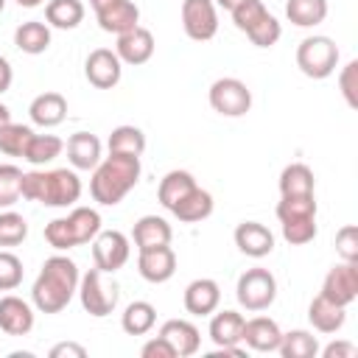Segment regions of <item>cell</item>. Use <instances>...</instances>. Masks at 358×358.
I'll return each mask as SVG.
<instances>
[{
	"label": "cell",
	"instance_id": "d4e9b609",
	"mask_svg": "<svg viewBox=\"0 0 358 358\" xmlns=\"http://www.w3.org/2000/svg\"><path fill=\"white\" fill-rule=\"evenodd\" d=\"M243 316L238 310H213V319H210V338L215 347H232V344H241L243 338Z\"/></svg>",
	"mask_w": 358,
	"mask_h": 358
},
{
	"label": "cell",
	"instance_id": "681fc988",
	"mask_svg": "<svg viewBox=\"0 0 358 358\" xmlns=\"http://www.w3.org/2000/svg\"><path fill=\"white\" fill-rule=\"evenodd\" d=\"M324 358H355L358 355V347L352 341H333L322 350Z\"/></svg>",
	"mask_w": 358,
	"mask_h": 358
},
{
	"label": "cell",
	"instance_id": "ee69618b",
	"mask_svg": "<svg viewBox=\"0 0 358 358\" xmlns=\"http://www.w3.org/2000/svg\"><path fill=\"white\" fill-rule=\"evenodd\" d=\"M338 90L350 109H358V59H350L338 73Z\"/></svg>",
	"mask_w": 358,
	"mask_h": 358
},
{
	"label": "cell",
	"instance_id": "5bb4252c",
	"mask_svg": "<svg viewBox=\"0 0 358 358\" xmlns=\"http://www.w3.org/2000/svg\"><path fill=\"white\" fill-rule=\"evenodd\" d=\"M232 238L235 246L249 257H266L274 252V232L260 221H241Z\"/></svg>",
	"mask_w": 358,
	"mask_h": 358
},
{
	"label": "cell",
	"instance_id": "4316f807",
	"mask_svg": "<svg viewBox=\"0 0 358 358\" xmlns=\"http://www.w3.org/2000/svg\"><path fill=\"white\" fill-rule=\"evenodd\" d=\"M193 187H196L193 173H187V171H168V173L159 179L157 199H159V204H162L165 210H173V204L182 201Z\"/></svg>",
	"mask_w": 358,
	"mask_h": 358
},
{
	"label": "cell",
	"instance_id": "277c9868",
	"mask_svg": "<svg viewBox=\"0 0 358 358\" xmlns=\"http://www.w3.org/2000/svg\"><path fill=\"white\" fill-rule=\"evenodd\" d=\"M78 299H81V308L95 316V319H103L109 316L115 308H117V299H120V288L115 282V277L109 271H101V268H90L87 274H81L78 280Z\"/></svg>",
	"mask_w": 358,
	"mask_h": 358
},
{
	"label": "cell",
	"instance_id": "1f68e13d",
	"mask_svg": "<svg viewBox=\"0 0 358 358\" xmlns=\"http://www.w3.org/2000/svg\"><path fill=\"white\" fill-rule=\"evenodd\" d=\"M62 151H64V140L62 137H56V134H36L34 131L31 140H28V145H25L22 159H28L31 165H48Z\"/></svg>",
	"mask_w": 358,
	"mask_h": 358
},
{
	"label": "cell",
	"instance_id": "b9f144b4",
	"mask_svg": "<svg viewBox=\"0 0 358 358\" xmlns=\"http://www.w3.org/2000/svg\"><path fill=\"white\" fill-rule=\"evenodd\" d=\"M45 241L56 249V252H67L76 246V238H73V229H70V221L67 215L64 218H53L45 224Z\"/></svg>",
	"mask_w": 358,
	"mask_h": 358
},
{
	"label": "cell",
	"instance_id": "7bdbcfd3",
	"mask_svg": "<svg viewBox=\"0 0 358 358\" xmlns=\"http://www.w3.org/2000/svg\"><path fill=\"white\" fill-rule=\"evenodd\" d=\"M22 282V260L14 252L0 249V291H14Z\"/></svg>",
	"mask_w": 358,
	"mask_h": 358
},
{
	"label": "cell",
	"instance_id": "7402d4cb",
	"mask_svg": "<svg viewBox=\"0 0 358 358\" xmlns=\"http://www.w3.org/2000/svg\"><path fill=\"white\" fill-rule=\"evenodd\" d=\"M28 115H31V120L36 126L53 129V126H59L67 117V98L62 92H42V95H36L31 101Z\"/></svg>",
	"mask_w": 358,
	"mask_h": 358
},
{
	"label": "cell",
	"instance_id": "d6a6232c",
	"mask_svg": "<svg viewBox=\"0 0 358 358\" xmlns=\"http://www.w3.org/2000/svg\"><path fill=\"white\" fill-rule=\"evenodd\" d=\"M285 17L299 28H313L327 17V0H288Z\"/></svg>",
	"mask_w": 358,
	"mask_h": 358
},
{
	"label": "cell",
	"instance_id": "db71d44e",
	"mask_svg": "<svg viewBox=\"0 0 358 358\" xmlns=\"http://www.w3.org/2000/svg\"><path fill=\"white\" fill-rule=\"evenodd\" d=\"M11 123V112H8V106L6 103H0V129L3 126H8Z\"/></svg>",
	"mask_w": 358,
	"mask_h": 358
},
{
	"label": "cell",
	"instance_id": "8992f818",
	"mask_svg": "<svg viewBox=\"0 0 358 358\" xmlns=\"http://www.w3.org/2000/svg\"><path fill=\"white\" fill-rule=\"evenodd\" d=\"M235 296L241 302V308L252 310V313H260V310H268L277 299V280L268 268H246L241 277H238V285H235Z\"/></svg>",
	"mask_w": 358,
	"mask_h": 358
},
{
	"label": "cell",
	"instance_id": "f35d334b",
	"mask_svg": "<svg viewBox=\"0 0 358 358\" xmlns=\"http://www.w3.org/2000/svg\"><path fill=\"white\" fill-rule=\"evenodd\" d=\"M316 215V196H280L277 201V218L280 221H291V218H308Z\"/></svg>",
	"mask_w": 358,
	"mask_h": 358
},
{
	"label": "cell",
	"instance_id": "8d00e7d4",
	"mask_svg": "<svg viewBox=\"0 0 358 358\" xmlns=\"http://www.w3.org/2000/svg\"><path fill=\"white\" fill-rule=\"evenodd\" d=\"M22 199V171L11 162L0 165V207L8 210Z\"/></svg>",
	"mask_w": 358,
	"mask_h": 358
},
{
	"label": "cell",
	"instance_id": "cb8c5ba5",
	"mask_svg": "<svg viewBox=\"0 0 358 358\" xmlns=\"http://www.w3.org/2000/svg\"><path fill=\"white\" fill-rule=\"evenodd\" d=\"M213 207H215L213 193L196 185V187H193L182 201H176V204H173V210H171V213H173L182 224H199V221H204V218H210V215H213Z\"/></svg>",
	"mask_w": 358,
	"mask_h": 358
},
{
	"label": "cell",
	"instance_id": "836d02e7",
	"mask_svg": "<svg viewBox=\"0 0 358 358\" xmlns=\"http://www.w3.org/2000/svg\"><path fill=\"white\" fill-rule=\"evenodd\" d=\"M277 352L282 358H316L319 355V341L308 330H288V333H282Z\"/></svg>",
	"mask_w": 358,
	"mask_h": 358
},
{
	"label": "cell",
	"instance_id": "5b68a950",
	"mask_svg": "<svg viewBox=\"0 0 358 358\" xmlns=\"http://www.w3.org/2000/svg\"><path fill=\"white\" fill-rule=\"evenodd\" d=\"M296 67L308 78H327L338 67V45L330 36H305L296 48Z\"/></svg>",
	"mask_w": 358,
	"mask_h": 358
},
{
	"label": "cell",
	"instance_id": "f907efd6",
	"mask_svg": "<svg viewBox=\"0 0 358 358\" xmlns=\"http://www.w3.org/2000/svg\"><path fill=\"white\" fill-rule=\"evenodd\" d=\"M11 81H14V70H11L8 59H6V56H0V95H3V92H8Z\"/></svg>",
	"mask_w": 358,
	"mask_h": 358
},
{
	"label": "cell",
	"instance_id": "ffe728a7",
	"mask_svg": "<svg viewBox=\"0 0 358 358\" xmlns=\"http://www.w3.org/2000/svg\"><path fill=\"white\" fill-rule=\"evenodd\" d=\"M173 238L171 232V224L159 215H143L134 221V229H131V241L137 246V252L143 249H154V246H168Z\"/></svg>",
	"mask_w": 358,
	"mask_h": 358
},
{
	"label": "cell",
	"instance_id": "30bf717a",
	"mask_svg": "<svg viewBox=\"0 0 358 358\" xmlns=\"http://www.w3.org/2000/svg\"><path fill=\"white\" fill-rule=\"evenodd\" d=\"M324 299L347 308L358 299V263H347L341 260L338 266H333L322 282V291H319Z\"/></svg>",
	"mask_w": 358,
	"mask_h": 358
},
{
	"label": "cell",
	"instance_id": "3957f363",
	"mask_svg": "<svg viewBox=\"0 0 358 358\" xmlns=\"http://www.w3.org/2000/svg\"><path fill=\"white\" fill-rule=\"evenodd\" d=\"M81 196V179L76 168L28 171L22 173V199L39 201L45 207H70Z\"/></svg>",
	"mask_w": 358,
	"mask_h": 358
},
{
	"label": "cell",
	"instance_id": "11a10c76",
	"mask_svg": "<svg viewBox=\"0 0 358 358\" xmlns=\"http://www.w3.org/2000/svg\"><path fill=\"white\" fill-rule=\"evenodd\" d=\"M45 0H17V6H22V8H36V6H42Z\"/></svg>",
	"mask_w": 358,
	"mask_h": 358
},
{
	"label": "cell",
	"instance_id": "83f0119b",
	"mask_svg": "<svg viewBox=\"0 0 358 358\" xmlns=\"http://www.w3.org/2000/svg\"><path fill=\"white\" fill-rule=\"evenodd\" d=\"M154 324H157V308L151 302H145V299L129 302L123 316H120V327L129 336H145V333H151Z\"/></svg>",
	"mask_w": 358,
	"mask_h": 358
},
{
	"label": "cell",
	"instance_id": "7c38bea8",
	"mask_svg": "<svg viewBox=\"0 0 358 358\" xmlns=\"http://www.w3.org/2000/svg\"><path fill=\"white\" fill-rule=\"evenodd\" d=\"M137 271H140V277L145 282H154V285L168 282L173 277V271H176V255H173L171 243L137 252Z\"/></svg>",
	"mask_w": 358,
	"mask_h": 358
},
{
	"label": "cell",
	"instance_id": "f1b7e54d",
	"mask_svg": "<svg viewBox=\"0 0 358 358\" xmlns=\"http://www.w3.org/2000/svg\"><path fill=\"white\" fill-rule=\"evenodd\" d=\"M45 20L50 28L73 31L84 20V3L81 0H48L45 6Z\"/></svg>",
	"mask_w": 358,
	"mask_h": 358
},
{
	"label": "cell",
	"instance_id": "ac0fdd59",
	"mask_svg": "<svg viewBox=\"0 0 358 358\" xmlns=\"http://www.w3.org/2000/svg\"><path fill=\"white\" fill-rule=\"evenodd\" d=\"M159 336L173 347L176 358H187V355H196L199 347H201V336H199V327L187 319H168L162 327H159Z\"/></svg>",
	"mask_w": 358,
	"mask_h": 358
},
{
	"label": "cell",
	"instance_id": "7a4b0ae2",
	"mask_svg": "<svg viewBox=\"0 0 358 358\" xmlns=\"http://www.w3.org/2000/svg\"><path fill=\"white\" fill-rule=\"evenodd\" d=\"M137 179H140V157L109 154L92 168L90 193L98 204L115 207L126 199V193L137 185Z\"/></svg>",
	"mask_w": 358,
	"mask_h": 358
},
{
	"label": "cell",
	"instance_id": "74e56055",
	"mask_svg": "<svg viewBox=\"0 0 358 358\" xmlns=\"http://www.w3.org/2000/svg\"><path fill=\"white\" fill-rule=\"evenodd\" d=\"M31 134H34V129L31 126H22V123L3 126L0 129V154H6V157H22Z\"/></svg>",
	"mask_w": 358,
	"mask_h": 358
},
{
	"label": "cell",
	"instance_id": "60d3db41",
	"mask_svg": "<svg viewBox=\"0 0 358 358\" xmlns=\"http://www.w3.org/2000/svg\"><path fill=\"white\" fill-rule=\"evenodd\" d=\"M280 224H282V238L291 246H302V243H310L316 238V215L291 218V221H280Z\"/></svg>",
	"mask_w": 358,
	"mask_h": 358
},
{
	"label": "cell",
	"instance_id": "8fae6325",
	"mask_svg": "<svg viewBox=\"0 0 358 358\" xmlns=\"http://www.w3.org/2000/svg\"><path fill=\"white\" fill-rule=\"evenodd\" d=\"M84 76H87V81H90L92 87H98V90H112V87H117V81H120V76H123V62L117 59L115 50H109V48H95V50L87 56V62H84Z\"/></svg>",
	"mask_w": 358,
	"mask_h": 358
},
{
	"label": "cell",
	"instance_id": "d6986e66",
	"mask_svg": "<svg viewBox=\"0 0 358 358\" xmlns=\"http://www.w3.org/2000/svg\"><path fill=\"white\" fill-rule=\"evenodd\" d=\"M67 148V162L76 171H92L101 162V140L90 131H76L64 143Z\"/></svg>",
	"mask_w": 358,
	"mask_h": 358
},
{
	"label": "cell",
	"instance_id": "9f6ffc18",
	"mask_svg": "<svg viewBox=\"0 0 358 358\" xmlns=\"http://www.w3.org/2000/svg\"><path fill=\"white\" fill-rule=\"evenodd\" d=\"M3 8H6V0H0V14H3Z\"/></svg>",
	"mask_w": 358,
	"mask_h": 358
},
{
	"label": "cell",
	"instance_id": "7dc6e473",
	"mask_svg": "<svg viewBox=\"0 0 358 358\" xmlns=\"http://www.w3.org/2000/svg\"><path fill=\"white\" fill-rule=\"evenodd\" d=\"M140 355L143 358H176V352H173V347L157 333L154 338H148L143 347H140Z\"/></svg>",
	"mask_w": 358,
	"mask_h": 358
},
{
	"label": "cell",
	"instance_id": "484cf974",
	"mask_svg": "<svg viewBox=\"0 0 358 358\" xmlns=\"http://www.w3.org/2000/svg\"><path fill=\"white\" fill-rule=\"evenodd\" d=\"M14 45L28 53V56H39L50 48V25L39 22V20H28L22 25H17L14 31Z\"/></svg>",
	"mask_w": 358,
	"mask_h": 358
},
{
	"label": "cell",
	"instance_id": "603a6c76",
	"mask_svg": "<svg viewBox=\"0 0 358 358\" xmlns=\"http://www.w3.org/2000/svg\"><path fill=\"white\" fill-rule=\"evenodd\" d=\"M308 322L319 333H338L347 322V308H341V305H336V302H330L319 294L308 305Z\"/></svg>",
	"mask_w": 358,
	"mask_h": 358
},
{
	"label": "cell",
	"instance_id": "e575fe53",
	"mask_svg": "<svg viewBox=\"0 0 358 358\" xmlns=\"http://www.w3.org/2000/svg\"><path fill=\"white\" fill-rule=\"evenodd\" d=\"M67 221H70L76 246H81V243H92V238L101 232V213L92 210V207H73L70 215H67Z\"/></svg>",
	"mask_w": 358,
	"mask_h": 358
},
{
	"label": "cell",
	"instance_id": "f5cc1de1",
	"mask_svg": "<svg viewBox=\"0 0 358 358\" xmlns=\"http://www.w3.org/2000/svg\"><path fill=\"white\" fill-rule=\"evenodd\" d=\"M112 3H117V0H90V6H92V11L98 14V11H103V8H109Z\"/></svg>",
	"mask_w": 358,
	"mask_h": 358
},
{
	"label": "cell",
	"instance_id": "ba28073f",
	"mask_svg": "<svg viewBox=\"0 0 358 358\" xmlns=\"http://www.w3.org/2000/svg\"><path fill=\"white\" fill-rule=\"evenodd\" d=\"M131 257V243L120 229H101L92 238V260L95 268L115 274L117 268H123Z\"/></svg>",
	"mask_w": 358,
	"mask_h": 358
},
{
	"label": "cell",
	"instance_id": "d590c367",
	"mask_svg": "<svg viewBox=\"0 0 358 358\" xmlns=\"http://www.w3.org/2000/svg\"><path fill=\"white\" fill-rule=\"evenodd\" d=\"M243 34L249 36L252 45H257V48H271V45H277V39L282 36V25H280V20L266 8Z\"/></svg>",
	"mask_w": 358,
	"mask_h": 358
},
{
	"label": "cell",
	"instance_id": "e0dca14e",
	"mask_svg": "<svg viewBox=\"0 0 358 358\" xmlns=\"http://www.w3.org/2000/svg\"><path fill=\"white\" fill-rule=\"evenodd\" d=\"M280 338H282V330L268 316H252L243 322V338L241 341H246V347L255 352H277Z\"/></svg>",
	"mask_w": 358,
	"mask_h": 358
},
{
	"label": "cell",
	"instance_id": "bcb514c9",
	"mask_svg": "<svg viewBox=\"0 0 358 358\" xmlns=\"http://www.w3.org/2000/svg\"><path fill=\"white\" fill-rule=\"evenodd\" d=\"M266 11V6H263V0H246V3H241L235 11H229L232 14V22H235V28L238 31H246L260 14Z\"/></svg>",
	"mask_w": 358,
	"mask_h": 358
},
{
	"label": "cell",
	"instance_id": "52a82bcc",
	"mask_svg": "<svg viewBox=\"0 0 358 358\" xmlns=\"http://www.w3.org/2000/svg\"><path fill=\"white\" fill-rule=\"evenodd\" d=\"M207 98H210L213 112H218L224 117H243L252 109V90L241 78H232V76L215 78L210 84Z\"/></svg>",
	"mask_w": 358,
	"mask_h": 358
},
{
	"label": "cell",
	"instance_id": "ab89813d",
	"mask_svg": "<svg viewBox=\"0 0 358 358\" xmlns=\"http://www.w3.org/2000/svg\"><path fill=\"white\" fill-rule=\"evenodd\" d=\"M25 238H28V221L14 210L0 213V246H20Z\"/></svg>",
	"mask_w": 358,
	"mask_h": 358
},
{
	"label": "cell",
	"instance_id": "2e32d148",
	"mask_svg": "<svg viewBox=\"0 0 358 358\" xmlns=\"http://www.w3.org/2000/svg\"><path fill=\"white\" fill-rule=\"evenodd\" d=\"M0 330L8 336H28L34 330V308L14 294L0 296Z\"/></svg>",
	"mask_w": 358,
	"mask_h": 358
},
{
	"label": "cell",
	"instance_id": "9a60e30c",
	"mask_svg": "<svg viewBox=\"0 0 358 358\" xmlns=\"http://www.w3.org/2000/svg\"><path fill=\"white\" fill-rule=\"evenodd\" d=\"M185 310L190 316H210L213 310H218V302H221V288L215 280L210 277H199L193 282H187L185 288Z\"/></svg>",
	"mask_w": 358,
	"mask_h": 358
},
{
	"label": "cell",
	"instance_id": "4dcf8cb0",
	"mask_svg": "<svg viewBox=\"0 0 358 358\" xmlns=\"http://www.w3.org/2000/svg\"><path fill=\"white\" fill-rule=\"evenodd\" d=\"M109 154H129V157H143L145 151V134L143 129L131 126V123H123V126H115L109 140Z\"/></svg>",
	"mask_w": 358,
	"mask_h": 358
},
{
	"label": "cell",
	"instance_id": "f546056e",
	"mask_svg": "<svg viewBox=\"0 0 358 358\" xmlns=\"http://www.w3.org/2000/svg\"><path fill=\"white\" fill-rule=\"evenodd\" d=\"M316 190L313 171L305 162H291L280 173V196H308Z\"/></svg>",
	"mask_w": 358,
	"mask_h": 358
},
{
	"label": "cell",
	"instance_id": "6da1fadb",
	"mask_svg": "<svg viewBox=\"0 0 358 358\" xmlns=\"http://www.w3.org/2000/svg\"><path fill=\"white\" fill-rule=\"evenodd\" d=\"M78 266L67 255H53L42 263L34 285H31V302L39 313H59L70 305V299L78 294Z\"/></svg>",
	"mask_w": 358,
	"mask_h": 358
},
{
	"label": "cell",
	"instance_id": "816d5d0a",
	"mask_svg": "<svg viewBox=\"0 0 358 358\" xmlns=\"http://www.w3.org/2000/svg\"><path fill=\"white\" fill-rule=\"evenodd\" d=\"M215 3V8H224V11H235L241 3H246V0H213Z\"/></svg>",
	"mask_w": 358,
	"mask_h": 358
},
{
	"label": "cell",
	"instance_id": "c3c4849f",
	"mask_svg": "<svg viewBox=\"0 0 358 358\" xmlns=\"http://www.w3.org/2000/svg\"><path fill=\"white\" fill-rule=\"evenodd\" d=\"M48 355L50 358H87V347H81L76 341H59V344L50 347Z\"/></svg>",
	"mask_w": 358,
	"mask_h": 358
},
{
	"label": "cell",
	"instance_id": "44dd1931",
	"mask_svg": "<svg viewBox=\"0 0 358 358\" xmlns=\"http://www.w3.org/2000/svg\"><path fill=\"white\" fill-rule=\"evenodd\" d=\"M95 17H98L101 31L115 34V36H120V34H126V31H131V28L140 25V8L131 0H117L109 8L98 11Z\"/></svg>",
	"mask_w": 358,
	"mask_h": 358
},
{
	"label": "cell",
	"instance_id": "9c48e42d",
	"mask_svg": "<svg viewBox=\"0 0 358 358\" xmlns=\"http://www.w3.org/2000/svg\"><path fill=\"white\" fill-rule=\"evenodd\" d=\"M182 28L193 42H210L218 34V8L213 0H182Z\"/></svg>",
	"mask_w": 358,
	"mask_h": 358
},
{
	"label": "cell",
	"instance_id": "f6af8a7d",
	"mask_svg": "<svg viewBox=\"0 0 358 358\" xmlns=\"http://www.w3.org/2000/svg\"><path fill=\"white\" fill-rule=\"evenodd\" d=\"M336 255L347 263H358V227L355 224H344L336 232Z\"/></svg>",
	"mask_w": 358,
	"mask_h": 358
},
{
	"label": "cell",
	"instance_id": "4fadbf2b",
	"mask_svg": "<svg viewBox=\"0 0 358 358\" xmlns=\"http://www.w3.org/2000/svg\"><path fill=\"white\" fill-rule=\"evenodd\" d=\"M154 48H157L154 34L148 28L137 25V28H131V31H126V34L117 36L115 53H117V59L123 64H134L137 67V64H145L154 56Z\"/></svg>",
	"mask_w": 358,
	"mask_h": 358
}]
</instances>
